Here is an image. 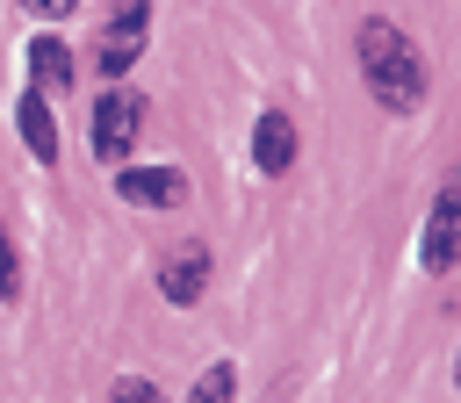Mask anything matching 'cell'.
<instances>
[{
	"instance_id": "1",
	"label": "cell",
	"mask_w": 461,
	"mask_h": 403,
	"mask_svg": "<svg viewBox=\"0 0 461 403\" xmlns=\"http://www.w3.org/2000/svg\"><path fill=\"white\" fill-rule=\"evenodd\" d=\"M360 79L375 94V108L389 115H411L425 101V65H418V43L389 22H360Z\"/></svg>"
},
{
	"instance_id": "2",
	"label": "cell",
	"mask_w": 461,
	"mask_h": 403,
	"mask_svg": "<svg viewBox=\"0 0 461 403\" xmlns=\"http://www.w3.org/2000/svg\"><path fill=\"white\" fill-rule=\"evenodd\" d=\"M137 130H144V101H137L130 86H108L101 108H94V158H101V166H130Z\"/></svg>"
},
{
	"instance_id": "3",
	"label": "cell",
	"mask_w": 461,
	"mask_h": 403,
	"mask_svg": "<svg viewBox=\"0 0 461 403\" xmlns=\"http://www.w3.org/2000/svg\"><path fill=\"white\" fill-rule=\"evenodd\" d=\"M418 259H425V273H447V266L461 259V173L432 194V216H425V245H418Z\"/></svg>"
},
{
	"instance_id": "4",
	"label": "cell",
	"mask_w": 461,
	"mask_h": 403,
	"mask_svg": "<svg viewBox=\"0 0 461 403\" xmlns=\"http://www.w3.org/2000/svg\"><path fill=\"white\" fill-rule=\"evenodd\" d=\"M115 194L137 209H180L187 202V173L180 166H115Z\"/></svg>"
},
{
	"instance_id": "5",
	"label": "cell",
	"mask_w": 461,
	"mask_h": 403,
	"mask_svg": "<svg viewBox=\"0 0 461 403\" xmlns=\"http://www.w3.org/2000/svg\"><path fill=\"white\" fill-rule=\"evenodd\" d=\"M158 288H166V302H202V288H209V245L202 237H187V245H173L166 252V266H158Z\"/></svg>"
},
{
	"instance_id": "6",
	"label": "cell",
	"mask_w": 461,
	"mask_h": 403,
	"mask_svg": "<svg viewBox=\"0 0 461 403\" xmlns=\"http://www.w3.org/2000/svg\"><path fill=\"white\" fill-rule=\"evenodd\" d=\"M295 144H303V137H295V122H288L281 108H267V115L252 122V166H259V173H288V166H295Z\"/></svg>"
},
{
	"instance_id": "7",
	"label": "cell",
	"mask_w": 461,
	"mask_h": 403,
	"mask_svg": "<svg viewBox=\"0 0 461 403\" xmlns=\"http://www.w3.org/2000/svg\"><path fill=\"white\" fill-rule=\"evenodd\" d=\"M14 122H22V144H29L43 166H58V122H50V94H36V86H29V94L14 101Z\"/></svg>"
},
{
	"instance_id": "8",
	"label": "cell",
	"mask_w": 461,
	"mask_h": 403,
	"mask_svg": "<svg viewBox=\"0 0 461 403\" xmlns=\"http://www.w3.org/2000/svg\"><path fill=\"white\" fill-rule=\"evenodd\" d=\"M137 50H144V29H130V22H108V29H101V43H94V65L108 72V86H115V79L137 65Z\"/></svg>"
},
{
	"instance_id": "9",
	"label": "cell",
	"mask_w": 461,
	"mask_h": 403,
	"mask_svg": "<svg viewBox=\"0 0 461 403\" xmlns=\"http://www.w3.org/2000/svg\"><path fill=\"white\" fill-rule=\"evenodd\" d=\"M29 79H36V94H65L72 86V50L58 36H36L29 43Z\"/></svg>"
},
{
	"instance_id": "10",
	"label": "cell",
	"mask_w": 461,
	"mask_h": 403,
	"mask_svg": "<svg viewBox=\"0 0 461 403\" xmlns=\"http://www.w3.org/2000/svg\"><path fill=\"white\" fill-rule=\"evenodd\" d=\"M230 396H238V374H230V360L202 367V381L187 389V403H230Z\"/></svg>"
},
{
	"instance_id": "11",
	"label": "cell",
	"mask_w": 461,
	"mask_h": 403,
	"mask_svg": "<svg viewBox=\"0 0 461 403\" xmlns=\"http://www.w3.org/2000/svg\"><path fill=\"white\" fill-rule=\"evenodd\" d=\"M22 295V252H14V237L0 230V302H14Z\"/></svg>"
},
{
	"instance_id": "12",
	"label": "cell",
	"mask_w": 461,
	"mask_h": 403,
	"mask_svg": "<svg viewBox=\"0 0 461 403\" xmlns=\"http://www.w3.org/2000/svg\"><path fill=\"white\" fill-rule=\"evenodd\" d=\"M108 403H166V396H158L151 381H137V374H122V381L108 389Z\"/></svg>"
},
{
	"instance_id": "13",
	"label": "cell",
	"mask_w": 461,
	"mask_h": 403,
	"mask_svg": "<svg viewBox=\"0 0 461 403\" xmlns=\"http://www.w3.org/2000/svg\"><path fill=\"white\" fill-rule=\"evenodd\" d=\"M22 7H29V14H36V22H65V14H72V7H79V0H22Z\"/></svg>"
},
{
	"instance_id": "14",
	"label": "cell",
	"mask_w": 461,
	"mask_h": 403,
	"mask_svg": "<svg viewBox=\"0 0 461 403\" xmlns=\"http://www.w3.org/2000/svg\"><path fill=\"white\" fill-rule=\"evenodd\" d=\"M454 389H461V360H454Z\"/></svg>"
}]
</instances>
